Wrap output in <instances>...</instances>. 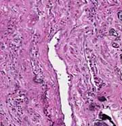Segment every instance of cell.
<instances>
[{"instance_id":"1","label":"cell","mask_w":122,"mask_h":126,"mask_svg":"<svg viewBox=\"0 0 122 126\" xmlns=\"http://www.w3.org/2000/svg\"><path fill=\"white\" fill-rule=\"evenodd\" d=\"M94 126H108L107 124H106V123H104V122H102V121H97V122L94 123Z\"/></svg>"},{"instance_id":"2","label":"cell","mask_w":122,"mask_h":126,"mask_svg":"<svg viewBox=\"0 0 122 126\" xmlns=\"http://www.w3.org/2000/svg\"><path fill=\"white\" fill-rule=\"evenodd\" d=\"M118 18H119V19L122 22V11H119L118 12Z\"/></svg>"}]
</instances>
